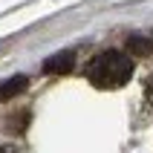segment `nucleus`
Returning a JSON list of instances; mask_svg holds the SVG:
<instances>
[{
    "label": "nucleus",
    "instance_id": "obj_1",
    "mask_svg": "<svg viewBox=\"0 0 153 153\" xmlns=\"http://www.w3.org/2000/svg\"><path fill=\"white\" fill-rule=\"evenodd\" d=\"M133 78V58L127 52L107 49L87 64V81L98 90H119Z\"/></svg>",
    "mask_w": 153,
    "mask_h": 153
},
{
    "label": "nucleus",
    "instance_id": "obj_2",
    "mask_svg": "<svg viewBox=\"0 0 153 153\" xmlns=\"http://www.w3.org/2000/svg\"><path fill=\"white\" fill-rule=\"evenodd\" d=\"M75 67V52L67 49V52H58V55H52V58L43 61V72H49V75H64L69 69Z\"/></svg>",
    "mask_w": 153,
    "mask_h": 153
},
{
    "label": "nucleus",
    "instance_id": "obj_3",
    "mask_svg": "<svg viewBox=\"0 0 153 153\" xmlns=\"http://www.w3.org/2000/svg\"><path fill=\"white\" fill-rule=\"evenodd\" d=\"M26 87H29V78L26 75H15V78H9V81H3L0 84V101H9V98L20 95Z\"/></svg>",
    "mask_w": 153,
    "mask_h": 153
},
{
    "label": "nucleus",
    "instance_id": "obj_4",
    "mask_svg": "<svg viewBox=\"0 0 153 153\" xmlns=\"http://www.w3.org/2000/svg\"><path fill=\"white\" fill-rule=\"evenodd\" d=\"M153 52V41L142 38V35H130L127 38V55H136V58H145Z\"/></svg>",
    "mask_w": 153,
    "mask_h": 153
},
{
    "label": "nucleus",
    "instance_id": "obj_5",
    "mask_svg": "<svg viewBox=\"0 0 153 153\" xmlns=\"http://www.w3.org/2000/svg\"><path fill=\"white\" fill-rule=\"evenodd\" d=\"M0 153H23V150L15 147V145H3V147H0Z\"/></svg>",
    "mask_w": 153,
    "mask_h": 153
},
{
    "label": "nucleus",
    "instance_id": "obj_6",
    "mask_svg": "<svg viewBox=\"0 0 153 153\" xmlns=\"http://www.w3.org/2000/svg\"><path fill=\"white\" fill-rule=\"evenodd\" d=\"M147 95H150V98H153V75L147 78Z\"/></svg>",
    "mask_w": 153,
    "mask_h": 153
}]
</instances>
